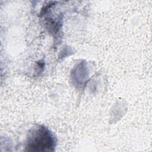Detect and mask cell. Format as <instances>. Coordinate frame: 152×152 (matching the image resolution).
<instances>
[{"label":"cell","instance_id":"6da1fadb","mask_svg":"<svg viewBox=\"0 0 152 152\" xmlns=\"http://www.w3.org/2000/svg\"><path fill=\"white\" fill-rule=\"evenodd\" d=\"M56 144L52 132L43 125H39L31 128L27 135L26 150L28 151H52Z\"/></svg>","mask_w":152,"mask_h":152}]
</instances>
